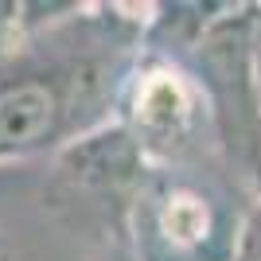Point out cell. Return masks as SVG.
Masks as SVG:
<instances>
[{"instance_id": "277c9868", "label": "cell", "mask_w": 261, "mask_h": 261, "mask_svg": "<svg viewBox=\"0 0 261 261\" xmlns=\"http://www.w3.org/2000/svg\"><path fill=\"white\" fill-rule=\"evenodd\" d=\"M152 168V156L141 148L121 121L82 137L59 152L55 184L47 191V203L59 215H78L74 226H109L117 222L125 230L129 207L141 191L144 172Z\"/></svg>"}, {"instance_id": "52a82bcc", "label": "cell", "mask_w": 261, "mask_h": 261, "mask_svg": "<svg viewBox=\"0 0 261 261\" xmlns=\"http://www.w3.org/2000/svg\"><path fill=\"white\" fill-rule=\"evenodd\" d=\"M238 261H261V215L253 218L250 226H246V234H242Z\"/></svg>"}, {"instance_id": "5b68a950", "label": "cell", "mask_w": 261, "mask_h": 261, "mask_svg": "<svg viewBox=\"0 0 261 261\" xmlns=\"http://www.w3.org/2000/svg\"><path fill=\"white\" fill-rule=\"evenodd\" d=\"M203 106L207 98L199 78L184 70L168 51L148 47L141 51L121 90L117 121L141 141V148L152 160H175V148L195 133L199 117L207 113Z\"/></svg>"}, {"instance_id": "7a4b0ae2", "label": "cell", "mask_w": 261, "mask_h": 261, "mask_svg": "<svg viewBox=\"0 0 261 261\" xmlns=\"http://www.w3.org/2000/svg\"><path fill=\"white\" fill-rule=\"evenodd\" d=\"M242 234L218 179L184 160H152L125 222L133 261H238Z\"/></svg>"}, {"instance_id": "3957f363", "label": "cell", "mask_w": 261, "mask_h": 261, "mask_svg": "<svg viewBox=\"0 0 261 261\" xmlns=\"http://www.w3.org/2000/svg\"><path fill=\"white\" fill-rule=\"evenodd\" d=\"M253 8H230L199 39V86L230 160L261 179V94L253 63Z\"/></svg>"}, {"instance_id": "6da1fadb", "label": "cell", "mask_w": 261, "mask_h": 261, "mask_svg": "<svg viewBox=\"0 0 261 261\" xmlns=\"http://www.w3.org/2000/svg\"><path fill=\"white\" fill-rule=\"evenodd\" d=\"M137 4H70L55 23L0 43V164L66 152L117 121L152 16Z\"/></svg>"}, {"instance_id": "8992f818", "label": "cell", "mask_w": 261, "mask_h": 261, "mask_svg": "<svg viewBox=\"0 0 261 261\" xmlns=\"http://www.w3.org/2000/svg\"><path fill=\"white\" fill-rule=\"evenodd\" d=\"M16 35H23V4L0 0V43H8Z\"/></svg>"}, {"instance_id": "9c48e42d", "label": "cell", "mask_w": 261, "mask_h": 261, "mask_svg": "<svg viewBox=\"0 0 261 261\" xmlns=\"http://www.w3.org/2000/svg\"><path fill=\"white\" fill-rule=\"evenodd\" d=\"M0 261H12V257H8V246H4V238H0Z\"/></svg>"}, {"instance_id": "ba28073f", "label": "cell", "mask_w": 261, "mask_h": 261, "mask_svg": "<svg viewBox=\"0 0 261 261\" xmlns=\"http://www.w3.org/2000/svg\"><path fill=\"white\" fill-rule=\"evenodd\" d=\"M253 63H257V94H261V12H257V32H253Z\"/></svg>"}]
</instances>
